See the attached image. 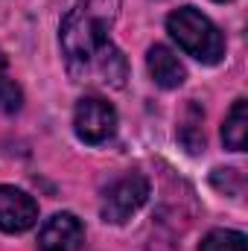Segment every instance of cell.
<instances>
[{
    "label": "cell",
    "mask_w": 248,
    "mask_h": 251,
    "mask_svg": "<svg viewBox=\"0 0 248 251\" xmlns=\"http://www.w3.org/2000/svg\"><path fill=\"white\" fill-rule=\"evenodd\" d=\"M219 3H225V0H219Z\"/></svg>",
    "instance_id": "obj_12"
},
{
    "label": "cell",
    "mask_w": 248,
    "mask_h": 251,
    "mask_svg": "<svg viewBox=\"0 0 248 251\" xmlns=\"http://www.w3.org/2000/svg\"><path fill=\"white\" fill-rule=\"evenodd\" d=\"M24 105V94L18 88V82L6 73V56L0 50V111L3 114H15Z\"/></svg>",
    "instance_id": "obj_11"
},
{
    "label": "cell",
    "mask_w": 248,
    "mask_h": 251,
    "mask_svg": "<svg viewBox=\"0 0 248 251\" xmlns=\"http://www.w3.org/2000/svg\"><path fill=\"white\" fill-rule=\"evenodd\" d=\"M146 199H149V181L140 173H131V176L117 178L111 187L105 190V196H102V204H99L102 222L123 225V222H128L143 207Z\"/></svg>",
    "instance_id": "obj_3"
},
{
    "label": "cell",
    "mask_w": 248,
    "mask_h": 251,
    "mask_svg": "<svg viewBox=\"0 0 248 251\" xmlns=\"http://www.w3.org/2000/svg\"><path fill=\"white\" fill-rule=\"evenodd\" d=\"M120 18V0H79L62 21L59 41L67 73L76 82L99 88H123L128 62L111 41V26Z\"/></svg>",
    "instance_id": "obj_1"
},
{
    "label": "cell",
    "mask_w": 248,
    "mask_h": 251,
    "mask_svg": "<svg viewBox=\"0 0 248 251\" xmlns=\"http://www.w3.org/2000/svg\"><path fill=\"white\" fill-rule=\"evenodd\" d=\"M73 128H76V137L91 146L105 143L117 131V111L111 102H105L99 97H85V100H79V105L73 111Z\"/></svg>",
    "instance_id": "obj_4"
},
{
    "label": "cell",
    "mask_w": 248,
    "mask_h": 251,
    "mask_svg": "<svg viewBox=\"0 0 248 251\" xmlns=\"http://www.w3.org/2000/svg\"><path fill=\"white\" fill-rule=\"evenodd\" d=\"M85 243V228L73 213L50 216L38 231V249L41 251H79Z\"/></svg>",
    "instance_id": "obj_6"
},
{
    "label": "cell",
    "mask_w": 248,
    "mask_h": 251,
    "mask_svg": "<svg viewBox=\"0 0 248 251\" xmlns=\"http://www.w3.org/2000/svg\"><path fill=\"white\" fill-rule=\"evenodd\" d=\"M222 140L228 149L234 152H243L248 140V102L246 100H237L225 117V126H222Z\"/></svg>",
    "instance_id": "obj_8"
},
{
    "label": "cell",
    "mask_w": 248,
    "mask_h": 251,
    "mask_svg": "<svg viewBox=\"0 0 248 251\" xmlns=\"http://www.w3.org/2000/svg\"><path fill=\"white\" fill-rule=\"evenodd\" d=\"M198 251H248V237L243 231L216 228L198 243Z\"/></svg>",
    "instance_id": "obj_9"
},
{
    "label": "cell",
    "mask_w": 248,
    "mask_h": 251,
    "mask_svg": "<svg viewBox=\"0 0 248 251\" xmlns=\"http://www.w3.org/2000/svg\"><path fill=\"white\" fill-rule=\"evenodd\" d=\"M35 222H38V201L12 184H0V231L24 234Z\"/></svg>",
    "instance_id": "obj_5"
},
{
    "label": "cell",
    "mask_w": 248,
    "mask_h": 251,
    "mask_svg": "<svg viewBox=\"0 0 248 251\" xmlns=\"http://www.w3.org/2000/svg\"><path fill=\"white\" fill-rule=\"evenodd\" d=\"M201 120H204V114L198 111V105H196V102H190V105H187V120H184V126H181V131H178L181 143H184L190 152H201V149H204Z\"/></svg>",
    "instance_id": "obj_10"
},
{
    "label": "cell",
    "mask_w": 248,
    "mask_h": 251,
    "mask_svg": "<svg viewBox=\"0 0 248 251\" xmlns=\"http://www.w3.org/2000/svg\"><path fill=\"white\" fill-rule=\"evenodd\" d=\"M146 67H149L152 82L161 85V88H167V91L184 85V79H187V70H184V64H181V59L170 47H164V44H155L146 53Z\"/></svg>",
    "instance_id": "obj_7"
},
{
    "label": "cell",
    "mask_w": 248,
    "mask_h": 251,
    "mask_svg": "<svg viewBox=\"0 0 248 251\" xmlns=\"http://www.w3.org/2000/svg\"><path fill=\"white\" fill-rule=\"evenodd\" d=\"M167 32L178 41L187 56L201 64H219L225 56V38L219 26L193 6H181L167 18Z\"/></svg>",
    "instance_id": "obj_2"
}]
</instances>
